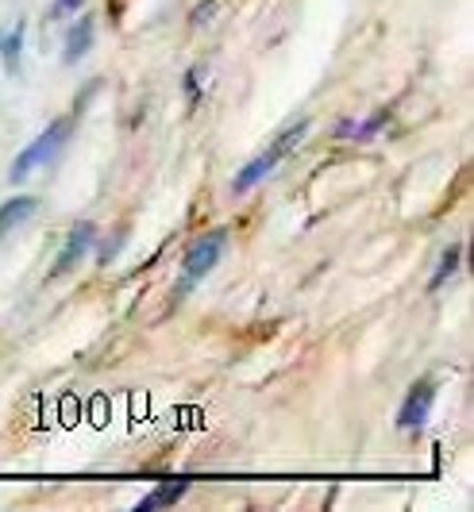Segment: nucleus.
Masks as SVG:
<instances>
[{"label": "nucleus", "instance_id": "f257e3e1", "mask_svg": "<svg viewBox=\"0 0 474 512\" xmlns=\"http://www.w3.org/2000/svg\"><path fill=\"white\" fill-rule=\"evenodd\" d=\"M305 135H309V120H301V124H293V128L282 131V135H278V139H274L263 154H255V158H251V162L239 170L236 181H232V193H236V197H243V193H251L259 181L270 178V174L278 170V162H282L290 151H297V143H301Z\"/></svg>", "mask_w": 474, "mask_h": 512}, {"label": "nucleus", "instance_id": "f03ea898", "mask_svg": "<svg viewBox=\"0 0 474 512\" xmlns=\"http://www.w3.org/2000/svg\"><path fill=\"white\" fill-rule=\"evenodd\" d=\"M224 243H228V231H209L197 243H189V251L182 258V274H178V285H174V305L185 301L216 270V262L224 255Z\"/></svg>", "mask_w": 474, "mask_h": 512}, {"label": "nucleus", "instance_id": "7ed1b4c3", "mask_svg": "<svg viewBox=\"0 0 474 512\" xmlns=\"http://www.w3.org/2000/svg\"><path fill=\"white\" fill-rule=\"evenodd\" d=\"M70 131H74V120L70 116H62V120H54L51 128H43L35 135V143H27L24 151L16 154V162H12V170H8V178L12 181H24L31 170H39V166H47L54 154L66 147V139H70Z\"/></svg>", "mask_w": 474, "mask_h": 512}, {"label": "nucleus", "instance_id": "20e7f679", "mask_svg": "<svg viewBox=\"0 0 474 512\" xmlns=\"http://www.w3.org/2000/svg\"><path fill=\"white\" fill-rule=\"evenodd\" d=\"M432 401H436V382L432 378H421V382H413V389L405 393V405L397 412V428H424L428 424V416H432Z\"/></svg>", "mask_w": 474, "mask_h": 512}, {"label": "nucleus", "instance_id": "39448f33", "mask_svg": "<svg viewBox=\"0 0 474 512\" xmlns=\"http://www.w3.org/2000/svg\"><path fill=\"white\" fill-rule=\"evenodd\" d=\"M93 239H97V228H93L89 220H81V224H74V228H70V235H66V247H62V255H58V262H54L51 278H62V274H70V270L78 266L81 258L89 255Z\"/></svg>", "mask_w": 474, "mask_h": 512}, {"label": "nucleus", "instance_id": "423d86ee", "mask_svg": "<svg viewBox=\"0 0 474 512\" xmlns=\"http://www.w3.org/2000/svg\"><path fill=\"white\" fill-rule=\"evenodd\" d=\"M31 212H35V197H12V201H4L0 205V239L12 228H20Z\"/></svg>", "mask_w": 474, "mask_h": 512}, {"label": "nucleus", "instance_id": "0eeeda50", "mask_svg": "<svg viewBox=\"0 0 474 512\" xmlns=\"http://www.w3.org/2000/svg\"><path fill=\"white\" fill-rule=\"evenodd\" d=\"M93 20L89 16H81V24L70 27V35H66V62H78V58H85L89 54V47H93Z\"/></svg>", "mask_w": 474, "mask_h": 512}, {"label": "nucleus", "instance_id": "6e6552de", "mask_svg": "<svg viewBox=\"0 0 474 512\" xmlns=\"http://www.w3.org/2000/svg\"><path fill=\"white\" fill-rule=\"evenodd\" d=\"M185 489H189L185 482H162L155 493H147V497L135 505V512H151V509H162V505H174V501L185 497Z\"/></svg>", "mask_w": 474, "mask_h": 512}, {"label": "nucleus", "instance_id": "1a4fd4ad", "mask_svg": "<svg viewBox=\"0 0 474 512\" xmlns=\"http://www.w3.org/2000/svg\"><path fill=\"white\" fill-rule=\"evenodd\" d=\"M459 258H463V247H459V243H455V247H448V251L440 255V266H436V274H432V282H428V289H432V293H436V289H440V285L448 282L451 274L459 270Z\"/></svg>", "mask_w": 474, "mask_h": 512}, {"label": "nucleus", "instance_id": "9d476101", "mask_svg": "<svg viewBox=\"0 0 474 512\" xmlns=\"http://www.w3.org/2000/svg\"><path fill=\"white\" fill-rule=\"evenodd\" d=\"M16 47H20V31L8 39V51H4V58H8V70H16Z\"/></svg>", "mask_w": 474, "mask_h": 512}, {"label": "nucleus", "instance_id": "9b49d317", "mask_svg": "<svg viewBox=\"0 0 474 512\" xmlns=\"http://www.w3.org/2000/svg\"><path fill=\"white\" fill-rule=\"evenodd\" d=\"M58 12H81V0H54Z\"/></svg>", "mask_w": 474, "mask_h": 512}]
</instances>
